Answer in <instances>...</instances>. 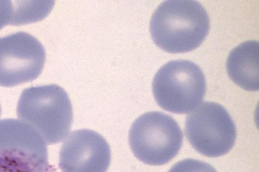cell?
<instances>
[{
  "instance_id": "1",
  "label": "cell",
  "mask_w": 259,
  "mask_h": 172,
  "mask_svg": "<svg viewBox=\"0 0 259 172\" xmlns=\"http://www.w3.org/2000/svg\"><path fill=\"white\" fill-rule=\"evenodd\" d=\"M208 15L201 4L192 0H168L154 11L149 29L155 44L171 53L197 48L209 30Z\"/></svg>"
},
{
  "instance_id": "2",
  "label": "cell",
  "mask_w": 259,
  "mask_h": 172,
  "mask_svg": "<svg viewBox=\"0 0 259 172\" xmlns=\"http://www.w3.org/2000/svg\"><path fill=\"white\" fill-rule=\"evenodd\" d=\"M17 114L19 120L32 127L48 145L63 140L73 122L69 97L56 84L24 89L18 101Z\"/></svg>"
},
{
  "instance_id": "3",
  "label": "cell",
  "mask_w": 259,
  "mask_h": 172,
  "mask_svg": "<svg viewBox=\"0 0 259 172\" xmlns=\"http://www.w3.org/2000/svg\"><path fill=\"white\" fill-rule=\"evenodd\" d=\"M205 76L200 67L186 60L169 61L155 74L152 89L155 100L162 109L184 114L199 106L206 92Z\"/></svg>"
},
{
  "instance_id": "4",
  "label": "cell",
  "mask_w": 259,
  "mask_h": 172,
  "mask_svg": "<svg viewBox=\"0 0 259 172\" xmlns=\"http://www.w3.org/2000/svg\"><path fill=\"white\" fill-rule=\"evenodd\" d=\"M183 140L182 130L171 116L157 111L145 113L133 123L128 142L135 157L151 165L168 163L179 153Z\"/></svg>"
},
{
  "instance_id": "5",
  "label": "cell",
  "mask_w": 259,
  "mask_h": 172,
  "mask_svg": "<svg viewBox=\"0 0 259 172\" xmlns=\"http://www.w3.org/2000/svg\"><path fill=\"white\" fill-rule=\"evenodd\" d=\"M185 133L200 154L216 157L228 153L236 138V128L227 109L219 103L205 101L186 118Z\"/></svg>"
},
{
  "instance_id": "6",
  "label": "cell",
  "mask_w": 259,
  "mask_h": 172,
  "mask_svg": "<svg viewBox=\"0 0 259 172\" xmlns=\"http://www.w3.org/2000/svg\"><path fill=\"white\" fill-rule=\"evenodd\" d=\"M45 60L42 45L27 32L0 37V86L13 87L36 79Z\"/></svg>"
},
{
  "instance_id": "7",
  "label": "cell",
  "mask_w": 259,
  "mask_h": 172,
  "mask_svg": "<svg viewBox=\"0 0 259 172\" xmlns=\"http://www.w3.org/2000/svg\"><path fill=\"white\" fill-rule=\"evenodd\" d=\"M111 150L106 140L97 132L81 129L70 133L59 152L62 172H106Z\"/></svg>"
},
{
  "instance_id": "8",
  "label": "cell",
  "mask_w": 259,
  "mask_h": 172,
  "mask_svg": "<svg viewBox=\"0 0 259 172\" xmlns=\"http://www.w3.org/2000/svg\"><path fill=\"white\" fill-rule=\"evenodd\" d=\"M0 151L48 157L47 144L30 125L19 120H0Z\"/></svg>"
},
{
  "instance_id": "9",
  "label": "cell",
  "mask_w": 259,
  "mask_h": 172,
  "mask_svg": "<svg viewBox=\"0 0 259 172\" xmlns=\"http://www.w3.org/2000/svg\"><path fill=\"white\" fill-rule=\"evenodd\" d=\"M259 43L248 40L235 47L227 60L226 69L231 80L249 91L258 90Z\"/></svg>"
},
{
  "instance_id": "10",
  "label": "cell",
  "mask_w": 259,
  "mask_h": 172,
  "mask_svg": "<svg viewBox=\"0 0 259 172\" xmlns=\"http://www.w3.org/2000/svg\"><path fill=\"white\" fill-rule=\"evenodd\" d=\"M0 172H57L48 157L0 151Z\"/></svg>"
},
{
  "instance_id": "11",
  "label": "cell",
  "mask_w": 259,
  "mask_h": 172,
  "mask_svg": "<svg viewBox=\"0 0 259 172\" xmlns=\"http://www.w3.org/2000/svg\"><path fill=\"white\" fill-rule=\"evenodd\" d=\"M15 3L10 25H19L36 22L45 18L52 9L53 1H31Z\"/></svg>"
},
{
  "instance_id": "12",
  "label": "cell",
  "mask_w": 259,
  "mask_h": 172,
  "mask_svg": "<svg viewBox=\"0 0 259 172\" xmlns=\"http://www.w3.org/2000/svg\"><path fill=\"white\" fill-rule=\"evenodd\" d=\"M168 172H217L210 164L195 159L187 158L180 160Z\"/></svg>"
},
{
  "instance_id": "13",
  "label": "cell",
  "mask_w": 259,
  "mask_h": 172,
  "mask_svg": "<svg viewBox=\"0 0 259 172\" xmlns=\"http://www.w3.org/2000/svg\"><path fill=\"white\" fill-rule=\"evenodd\" d=\"M11 1H0V30L7 24H10L14 12Z\"/></svg>"
},
{
  "instance_id": "14",
  "label": "cell",
  "mask_w": 259,
  "mask_h": 172,
  "mask_svg": "<svg viewBox=\"0 0 259 172\" xmlns=\"http://www.w3.org/2000/svg\"><path fill=\"white\" fill-rule=\"evenodd\" d=\"M1 105H0V116H1Z\"/></svg>"
}]
</instances>
